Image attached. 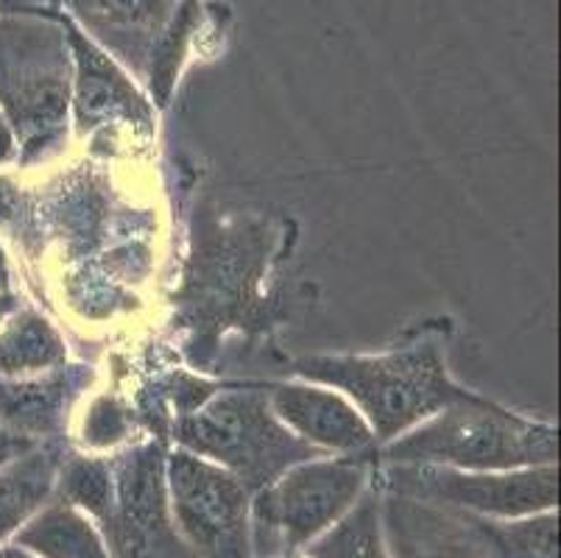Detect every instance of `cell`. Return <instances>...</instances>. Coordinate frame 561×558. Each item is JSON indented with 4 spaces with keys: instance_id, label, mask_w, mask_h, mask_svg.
Listing matches in <instances>:
<instances>
[{
    "instance_id": "obj_22",
    "label": "cell",
    "mask_w": 561,
    "mask_h": 558,
    "mask_svg": "<svg viewBox=\"0 0 561 558\" xmlns=\"http://www.w3.org/2000/svg\"><path fill=\"white\" fill-rule=\"evenodd\" d=\"M0 558H37V556H32L28 550H23V547H18L9 542V545L0 547Z\"/></svg>"
},
{
    "instance_id": "obj_14",
    "label": "cell",
    "mask_w": 561,
    "mask_h": 558,
    "mask_svg": "<svg viewBox=\"0 0 561 558\" xmlns=\"http://www.w3.org/2000/svg\"><path fill=\"white\" fill-rule=\"evenodd\" d=\"M62 460V444L45 439L0 464V547L54 498Z\"/></svg>"
},
{
    "instance_id": "obj_6",
    "label": "cell",
    "mask_w": 561,
    "mask_h": 558,
    "mask_svg": "<svg viewBox=\"0 0 561 558\" xmlns=\"http://www.w3.org/2000/svg\"><path fill=\"white\" fill-rule=\"evenodd\" d=\"M176 444L232 472L252 494L299 460L324 455L294 436L260 391L218 394L185 413L176 424Z\"/></svg>"
},
{
    "instance_id": "obj_3",
    "label": "cell",
    "mask_w": 561,
    "mask_h": 558,
    "mask_svg": "<svg viewBox=\"0 0 561 558\" xmlns=\"http://www.w3.org/2000/svg\"><path fill=\"white\" fill-rule=\"evenodd\" d=\"M389 467H450L503 472L556 464V428L467 391L431 419L371 453Z\"/></svg>"
},
{
    "instance_id": "obj_4",
    "label": "cell",
    "mask_w": 561,
    "mask_h": 558,
    "mask_svg": "<svg viewBox=\"0 0 561 558\" xmlns=\"http://www.w3.org/2000/svg\"><path fill=\"white\" fill-rule=\"evenodd\" d=\"M371 478V455H316L285 469L252 494V558L305 550L358 503Z\"/></svg>"
},
{
    "instance_id": "obj_19",
    "label": "cell",
    "mask_w": 561,
    "mask_h": 558,
    "mask_svg": "<svg viewBox=\"0 0 561 558\" xmlns=\"http://www.w3.org/2000/svg\"><path fill=\"white\" fill-rule=\"evenodd\" d=\"M34 444H39V442H28V439H20V436H14V433H9V430L0 428V464L9 458H14V455L25 453V449H32Z\"/></svg>"
},
{
    "instance_id": "obj_1",
    "label": "cell",
    "mask_w": 561,
    "mask_h": 558,
    "mask_svg": "<svg viewBox=\"0 0 561 558\" xmlns=\"http://www.w3.org/2000/svg\"><path fill=\"white\" fill-rule=\"evenodd\" d=\"M73 54L56 12H0V115L20 166L54 157L68 140Z\"/></svg>"
},
{
    "instance_id": "obj_17",
    "label": "cell",
    "mask_w": 561,
    "mask_h": 558,
    "mask_svg": "<svg viewBox=\"0 0 561 558\" xmlns=\"http://www.w3.org/2000/svg\"><path fill=\"white\" fill-rule=\"evenodd\" d=\"M302 553L308 558H389L386 539H382L380 491H377L375 478L358 503L352 505L333 528L316 536Z\"/></svg>"
},
{
    "instance_id": "obj_16",
    "label": "cell",
    "mask_w": 561,
    "mask_h": 558,
    "mask_svg": "<svg viewBox=\"0 0 561 558\" xmlns=\"http://www.w3.org/2000/svg\"><path fill=\"white\" fill-rule=\"evenodd\" d=\"M68 357L62 335L32 307H14L0 324V377H32Z\"/></svg>"
},
{
    "instance_id": "obj_11",
    "label": "cell",
    "mask_w": 561,
    "mask_h": 558,
    "mask_svg": "<svg viewBox=\"0 0 561 558\" xmlns=\"http://www.w3.org/2000/svg\"><path fill=\"white\" fill-rule=\"evenodd\" d=\"M43 12H56L68 34L70 54H73V95H70V106L76 112V123L79 129L95 132L110 129V126H149L151 123V106L140 90H137L135 79L129 70L110 54L101 48L76 20L59 9H43Z\"/></svg>"
},
{
    "instance_id": "obj_23",
    "label": "cell",
    "mask_w": 561,
    "mask_h": 558,
    "mask_svg": "<svg viewBox=\"0 0 561 558\" xmlns=\"http://www.w3.org/2000/svg\"><path fill=\"white\" fill-rule=\"evenodd\" d=\"M9 260H7V252L0 249V291H9Z\"/></svg>"
},
{
    "instance_id": "obj_10",
    "label": "cell",
    "mask_w": 561,
    "mask_h": 558,
    "mask_svg": "<svg viewBox=\"0 0 561 558\" xmlns=\"http://www.w3.org/2000/svg\"><path fill=\"white\" fill-rule=\"evenodd\" d=\"M377 491L389 558H497L492 520L380 486Z\"/></svg>"
},
{
    "instance_id": "obj_13",
    "label": "cell",
    "mask_w": 561,
    "mask_h": 558,
    "mask_svg": "<svg viewBox=\"0 0 561 558\" xmlns=\"http://www.w3.org/2000/svg\"><path fill=\"white\" fill-rule=\"evenodd\" d=\"M90 380L84 366L48 368L43 377H0V428L28 442L56 439L68 408Z\"/></svg>"
},
{
    "instance_id": "obj_15",
    "label": "cell",
    "mask_w": 561,
    "mask_h": 558,
    "mask_svg": "<svg viewBox=\"0 0 561 558\" xmlns=\"http://www.w3.org/2000/svg\"><path fill=\"white\" fill-rule=\"evenodd\" d=\"M12 545L37 558H112L99 525L59 494L25 522Z\"/></svg>"
},
{
    "instance_id": "obj_7",
    "label": "cell",
    "mask_w": 561,
    "mask_h": 558,
    "mask_svg": "<svg viewBox=\"0 0 561 558\" xmlns=\"http://www.w3.org/2000/svg\"><path fill=\"white\" fill-rule=\"evenodd\" d=\"M173 525L196 558H252V491L213 460L187 449L165 455Z\"/></svg>"
},
{
    "instance_id": "obj_8",
    "label": "cell",
    "mask_w": 561,
    "mask_h": 558,
    "mask_svg": "<svg viewBox=\"0 0 561 558\" xmlns=\"http://www.w3.org/2000/svg\"><path fill=\"white\" fill-rule=\"evenodd\" d=\"M110 505L99 525L112 558H196L173 525L165 449L142 442L110 458Z\"/></svg>"
},
{
    "instance_id": "obj_2",
    "label": "cell",
    "mask_w": 561,
    "mask_h": 558,
    "mask_svg": "<svg viewBox=\"0 0 561 558\" xmlns=\"http://www.w3.org/2000/svg\"><path fill=\"white\" fill-rule=\"evenodd\" d=\"M297 375L339 388L364 413L380 447L467 394L447 372L445 352L433 335L413 338L380 355L305 357L297 363Z\"/></svg>"
},
{
    "instance_id": "obj_12",
    "label": "cell",
    "mask_w": 561,
    "mask_h": 558,
    "mask_svg": "<svg viewBox=\"0 0 561 558\" xmlns=\"http://www.w3.org/2000/svg\"><path fill=\"white\" fill-rule=\"evenodd\" d=\"M279 422L319 453L371 455L375 433L341 391L321 383H277L265 394Z\"/></svg>"
},
{
    "instance_id": "obj_18",
    "label": "cell",
    "mask_w": 561,
    "mask_h": 558,
    "mask_svg": "<svg viewBox=\"0 0 561 558\" xmlns=\"http://www.w3.org/2000/svg\"><path fill=\"white\" fill-rule=\"evenodd\" d=\"M497 558H559V516L556 511L492 520Z\"/></svg>"
},
{
    "instance_id": "obj_20",
    "label": "cell",
    "mask_w": 561,
    "mask_h": 558,
    "mask_svg": "<svg viewBox=\"0 0 561 558\" xmlns=\"http://www.w3.org/2000/svg\"><path fill=\"white\" fill-rule=\"evenodd\" d=\"M18 160V148H14V137L9 132L7 121L0 115V166H9V162Z\"/></svg>"
},
{
    "instance_id": "obj_9",
    "label": "cell",
    "mask_w": 561,
    "mask_h": 558,
    "mask_svg": "<svg viewBox=\"0 0 561 558\" xmlns=\"http://www.w3.org/2000/svg\"><path fill=\"white\" fill-rule=\"evenodd\" d=\"M375 483L382 491H400L411 498L453 505L483 520H519V516L556 511L559 469L556 464L503 472H469L450 467H389Z\"/></svg>"
},
{
    "instance_id": "obj_21",
    "label": "cell",
    "mask_w": 561,
    "mask_h": 558,
    "mask_svg": "<svg viewBox=\"0 0 561 558\" xmlns=\"http://www.w3.org/2000/svg\"><path fill=\"white\" fill-rule=\"evenodd\" d=\"M14 307H18L14 296L9 294V291H0V324H3V319H7V316L12 314Z\"/></svg>"
},
{
    "instance_id": "obj_5",
    "label": "cell",
    "mask_w": 561,
    "mask_h": 558,
    "mask_svg": "<svg viewBox=\"0 0 561 558\" xmlns=\"http://www.w3.org/2000/svg\"><path fill=\"white\" fill-rule=\"evenodd\" d=\"M9 9H59L165 101L198 20V0H0Z\"/></svg>"
},
{
    "instance_id": "obj_24",
    "label": "cell",
    "mask_w": 561,
    "mask_h": 558,
    "mask_svg": "<svg viewBox=\"0 0 561 558\" xmlns=\"http://www.w3.org/2000/svg\"><path fill=\"white\" fill-rule=\"evenodd\" d=\"M268 558H308V556L299 550V553H279V556H268Z\"/></svg>"
}]
</instances>
